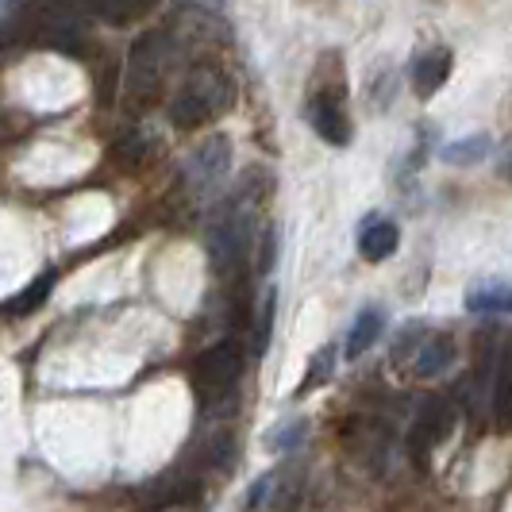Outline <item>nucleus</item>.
<instances>
[{"label":"nucleus","instance_id":"obj_1","mask_svg":"<svg viewBox=\"0 0 512 512\" xmlns=\"http://www.w3.org/2000/svg\"><path fill=\"white\" fill-rule=\"evenodd\" d=\"M231 104V85L228 77H220L216 70H197L189 77V85L170 101V124L181 131L201 128L212 116H220Z\"/></svg>","mask_w":512,"mask_h":512},{"label":"nucleus","instance_id":"obj_2","mask_svg":"<svg viewBox=\"0 0 512 512\" xmlns=\"http://www.w3.org/2000/svg\"><path fill=\"white\" fill-rule=\"evenodd\" d=\"M166 74V35L162 31H143L128 54V93L135 104H151L162 89Z\"/></svg>","mask_w":512,"mask_h":512},{"label":"nucleus","instance_id":"obj_3","mask_svg":"<svg viewBox=\"0 0 512 512\" xmlns=\"http://www.w3.org/2000/svg\"><path fill=\"white\" fill-rule=\"evenodd\" d=\"M31 31L39 35V43H47V47L62 54H81L85 51V39H89L81 12H77L74 4H66V0H43L35 8Z\"/></svg>","mask_w":512,"mask_h":512},{"label":"nucleus","instance_id":"obj_4","mask_svg":"<svg viewBox=\"0 0 512 512\" xmlns=\"http://www.w3.org/2000/svg\"><path fill=\"white\" fill-rule=\"evenodd\" d=\"M239 374H243V347L235 339H220V343L201 351L193 382L205 393H228L231 385L239 382Z\"/></svg>","mask_w":512,"mask_h":512},{"label":"nucleus","instance_id":"obj_5","mask_svg":"<svg viewBox=\"0 0 512 512\" xmlns=\"http://www.w3.org/2000/svg\"><path fill=\"white\" fill-rule=\"evenodd\" d=\"M228 166H231L228 135H208L205 143L189 154V162H185V185L193 193H212L220 181L228 178Z\"/></svg>","mask_w":512,"mask_h":512},{"label":"nucleus","instance_id":"obj_6","mask_svg":"<svg viewBox=\"0 0 512 512\" xmlns=\"http://www.w3.org/2000/svg\"><path fill=\"white\" fill-rule=\"evenodd\" d=\"M247 243H251V231H247V216L243 212H231L228 220H220L212 235H208V251H212V266L220 274H235L247 258Z\"/></svg>","mask_w":512,"mask_h":512},{"label":"nucleus","instance_id":"obj_7","mask_svg":"<svg viewBox=\"0 0 512 512\" xmlns=\"http://www.w3.org/2000/svg\"><path fill=\"white\" fill-rule=\"evenodd\" d=\"M308 120H312V131L332 143V147H347L351 143V120H347V108L339 101V93H320L308 104Z\"/></svg>","mask_w":512,"mask_h":512},{"label":"nucleus","instance_id":"obj_8","mask_svg":"<svg viewBox=\"0 0 512 512\" xmlns=\"http://www.w3.org/2000/svg\"><path fill=\"white\" fill-rule=\"evenodd\" d=\"M451 51L447 47H432V51L416 54L412 58V89L416 97H436L443 89V81L451 77Z\"/></svg>","mask_w":512,"mask_h":512},{"label":"nucleus","instance_id":"obj_9","mask_svg":"<svg viewBox=\"0 0 512 512\" xmlns=\"http://www.w3.org/2000/svg\"><path fill=\"white\" fill-rule=\"evenodd\" d=\"M466 312H474V316H505V312H512V285L497 282V278L470 285L466 289Z\"/></svg>","mask_w":512,"mask_h":512},{"label":"nucleus","instance_id":"obj_10","mask_svg":"<svg viewBox=\"0 0 512 512\" xmlns=\"http://www.w3.org/2000/svg\"><path fill=\"white\" fill-rule=\"evenodd\" d=\"M397 243H401V228L393 224V220H385V216H374V220H366V228L359 231V251L366 262H382L397 251Z\"/></svg>","mask_w":512,"mask_h":512},{"label":"nucleus","instance_id":"obj_11","mask_svg":"<svg viewBox=\"0 0 512 512\" xmlns=\"http://www.w3.org/2000/svg\"><path fill=\"white\" fill-rule=\"evenodd\" d=\"M139 497H143V509H174V505L197 501V497H201V486L189 482V478H162V482H154V486L143 489Z\"/></svg>","mask_w":512,"mask_h":512},{"label":"nucleus","instance_id":"obj_12","mask_svg":"<svg viewBox=\"0 0 512 512\" xmlns=\"http://www.w3.org/2000/svg\"><path fill=\"white\" fill-rule=\"evenodd\" d=\"M382 312L378 308H362L359 320L351 324V332H347V359H359V355H366L370 347H374V339L382 335Z\"/></svg>","mask_w":512,"mask_h":512},{"label":"nucleus","instance_id":"obj_13","mask_svg":"<svg viewBox=\"0 0 512 512\" xmlns=\"http://www.w3.org/2000/svg\"><path fill=\"white\" fill-rule=\"evenodd\" d=\"M451 359H455V343L447 339V335H432L424 347H420V355H416V374L420 378H436L439 370H447L451 366Z\"/></svg>","mask_w":512,"mask_h":512},{"label":"nucleus","instance_id":"obj_14","mask_svg":"<svg viewBox=\"0 0 512 512\" xmlns=\"http://www.w3.org/2000/svg\"><path fill=\"white\" fill-rule=\"evenodd\" d=\"M81 4H85L89 12L104 16L108 24H128L135 16H143L154 0H81Z\"/></svg>","mask_w":512,"mask_h":512},{"label":"nucleus","instance_id":"obj_15","mask_svg":"<svg viewBox=\"0 0 512 512\" xmlns=\"http://www.w3.org/2000/svg\"><path fill=\"white\" fill-rule=\"evenodd\" d=\"M51 289H54V270H47V274H39L35 282L27 285L20 297H12V301H8V312H12V316H27V312H35V308L51 297Z\"/></svg>","mask_w":512,"mask_h":512},{"label":"nucleus","instance_id":"obj_16","mask_svg":"<svg viewBox=\"0 0 512 512\" xmlns=\"http://www.w3.org/2000/svg\"><path fill=\"white\" fill-rule=\"evenodd\" d=\"M443 428H447V405L443 401H428V412H424V420L416 424V447H432L439 436H443Z\"/></svg>","mask_w":512,"mask_h":512},{"label":"nucleus","instance_id":"obj_17","mask_svg":"<svg viewBox=\"0 0 512 512\" xmlns=\"http://www.w3.org/2000/svg\"><path fill=\"white\" fill-rule=\"evenodd\" d=\"M486 151H489L486 135H470V139H462V143H447V147H443V158L455 162V166H470V162H478Z\"/></svg>","mask_w":512,"mask_h":512},{"label":"nucleus","instance_id":"obj_18","mask_svg":"<svg viewBox=\"0 0 512 512\" xmlns=\"http://www.w3.org/2000/svg\"><path fill=\"white\" fill-rule=\"evenodd\" d=\"M332 366H335V347H320V351L312 355V362H308V374H305V385H301V397H305V393H312L316 385L328 382V378H332Z\"/></svg>","mask_w":512,"mask_h":512},{"label":"nucleus","instance_id":"obj_19","mask_svg":"<svg viewBox=\"0 0 512 512\" xmlns=\"http://www.w3.org/2000/svg\"><path fill=\"white\" fill-rule=\"evenodd\" d=\"M143 154H147V139H143L139 131H128V135H124V139H116V147H112V158H116L124 170L139 166V162H143Z\"/></svg>","mask_w":512,"mask_h":512},{"label":"nucleus","instance_id":"obj_20","mask_svg":"<svg viewBox=\"0 0 512 512\" xmlns=\"http://www.w3.org/2000/svg\"><path fill=\"white\" fill-rule=\"evenodd\" d=\"M274 305H278V293H274V289H266V297H262V308H258L255 355H266V343H270V332H274Z\"/></svg>","mask_w":512,"mask_h":512},{"label":"nucleus","instance_id":"obj_21","mask_svg":"<svg viewBox=\"0 0 512 512\" xmlns=\"http://www.w3.org/2000/svg\"><path fill=\"white\" fill-rule=\"evenodd\" d=\"M301 432H305V424H293V428H282L278 436L270 439V447H274V451H285V447H293V439L301 436Z\"/></svg>","mask_w":512,"mask_h":512},{"label":"nucleus","instance_id":"obj_22","mask_svg":"<svg viewBox=\"0 0 512 512\" xmlns=\"http://www.w3.org/2000/svg\"><path fill=\"white\" fill-rule=\"evenodd\" d=\"M497 174H501V178H512V139L501 147V154H497Z\"/></svg>","mask_w":512,"mask_h":512}]
</instances>
